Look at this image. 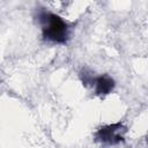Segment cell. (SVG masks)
Instances as JSON below:
<instances>
[{
	"label": "cell",
	"instance_id": "cell-1",
	"mask_svg": "<svg viewBox=\"0 0 148 148\" xmlns=\"http://www.w3.org/2000/svg\"><path fill=\"white\" fill-rule=\"evenodd\" d=\"M42 24V34L46 40L56 44H65L68 39V27L66 22L57 14L42 10L38 14Z\"/></svg>",
	"mask_w": 148,
	"mask_h": 148
},
{
	"label": "cell",
	"instance_id": "cell-2",
	"mask_svg": "<svg viewBox=\"0 0 148 148\" xmlns=\"http://www.w3.org/2000/svg\"><path fill=\"white\" fill-rule=\"evenodd\" d=\"M124 132H125V127L123 126V124L117 123V124H111V125L101 127L96 132L95 138H96V141L108 143V145H114L124 140V135H123Z\"/></svg>",
	"mask_w": 148,
	"mask_h": 148
},
{
	"label": "cell",
	"instance_id": "cell-3",
	"mask_svg": "<svg viewBox=\"0 0 148 148\" xmlns=\"http://www.w3.org/2000/svg\"><path fill=\"white\" fill-rule=\"evenodd\" d=\"M91 86H94L95 94L98 96H104L110 94L114 88V80L108 74H103L99 76H94L91 80Z\"/></svg>",
	"mask_w": 148,
	"mask_h": 148
}]
</instances>
